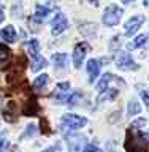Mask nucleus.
I'll use <instances>...</instances> for the list:
<instances>
[{
    "mask_svg": "<svg viewBox=\"0 0 149 152\" xmlns=\"http://www.w3.org/2000/svg\"><path fill=\"white\" fill-rule=\"evenodd\" d=\"M116 79H117V76H114L111 73H105L102 78H100L98 84H97V90L100 94H106L108 90H111L109 89V84H111L113 81H116Z\"/></svg>",
    "mask_w": 149,
    "mask_h": 152,
    "instance_id": "10",
    "label": "nucleus"
},
{
    "mask_svg": "<svg viewBox=\"0 0 149 152\" xmlns=\"http://www.w3.org/2000/svg\"><path fill=\"white\" fill-rule=\"evenodd\" d=\"M49 13H51V7H43V5H37L35 7V18L38 19V21L46 19Z\"/></svg>",
    "mask_w": 149,
    "mask_h": 152,
    "instance_id": "12",
    "label": "nucleus"
},
{
    "mask_svg": "<svg viewBox=\"0 0 149 152\" xmlns=\"http://www.w3.org/2000/svg\"><path fill=\"white\" fill-rule=\"evenodd\" d=\"M60 125L65 127L67 130H78V128L87 125V119L79 114H64L60 117Z\"/></svg>",
    "mask_w": 149,
    "mask_h": 152,
    "instance_id": "3",
    "label": "nucleus"
},
{
    "mask_svg": "<svg viewBox=\"0 0 149 152\" xmlns=\"http://www.w3.org/2000/svg\"><path fill=\"white\" fill-rule=\"evenodd\" d=\"M143 2H145V7H148V8H149V0H143Z\"/></svg>",
    "mask_w": 149,
    "mask_h": 152,
    "instance_id": "26",
    "label": "nucleus"
},
{
    "mask_svg": "<svg viewBox=\"0 0 149 152\" xmlns=\"http://www.w3.org/2000/svg\"><path fill=\"white\" fill-rule=\"evenodd\" d=\"M51 59L57 66H65L67 65V56L64 54V52H56V54H52Z\"/></svg>",
    "mask_w": 149,
    "mask_h": 152,
    "instance_id": "17",
    "label": "nucleus"
},
{
    "mask_svg": "<svg viewBox=\"0 0 149 152\" xmlns=\"http://www.w3.org/2000/svg\"><path fill=\"white\" fill-rule=\"evenodd\" d=\"M149 146V135H143L141 132L135 133L132 128L127 132V140L124 142V147L127 152H146Z\"/></svg>",
    "mask_w": 149,
    "mask_h": 152,
    "instance_id": "1",
    "label": "nucleus"
},
{
    "mask_svg": "<svg viewBox=\"0 0 149 152\" xmlns=\"http://www.w3.org/2000/svg\"><path fill=\"white\" fill-rule=\"evenodd\" d=\"M3 19H5V13H3V7L0 5V24L3 22Z\"/></svg>",
    "mask_w": 149,
    "mask_h": 152,
    "instance_id": "22",
    "label": "nucleus"
},
{
    "mask_svg": "<svg viewBox=\"0 0 149 152\" xmlns=\"http://www.w3.org/2000/svg\"><path fill=\"white\" fill-rule=\"evenodd\" d=\"M26 46H27V51L30 52L33 57L38 56V52H40V43H38L37 38H32V40H29V41L26 43Z\"/></svg>",
    "mask_w": 149,
    "mask_h": 152,
    "instance_id": "14",
    "label": "nucleus"
},
{
    "mask_svg": "<svg viewBox=\"0 0 149 152\" xmlns=\"http://www.w3.org/2000/svg\"><path fill=\"white\" fill-rule=\"evenodd\" d=\"M46 66H48V60L45 59V57H41L40 54H38L37 57H33V64H32L33 71H40L43 68H46Z\"/></svg>",
    "mask_w": 149,
    "mask_h": 152,
    "instance_id": "13",
    "label": "nucleus"
},
{
    "mask_svg": "<svg viewBox=\"0 0 149 152\" xmlns=\"http://www.w3.org/2000/svg\"><path fill=\"white\" fill-rule=\"evenodd\" d=\"M143 22H145V16H143V14L132 16V18L126 22V26H124V28H126V35H127V37L135 35V33L138 32V28L143 26Z\"/></svg>",
    "mask_w": 149,
    "mask_h": 152,
    "instance_id": "6",
    "label": "nucleus"
},
{
    "mask_svg": "<svg viewBox=\"0 0 149 152\" xmlns=\"http://www.w3.org/2000/svg\"><path fill=\"white\" fill-rule=\"evenodd\" d=\"M124 3H132V2H135V0H122Z\"/></svg>",
    "mask_w": 149,
    "mask_h": 152,
    "instance_id": "25",
    "label": "nucleus"
},
{
    "mask_svg": "<svg viewBox=\"0 0 149 152\" xmlns=\"http://www.w3.org/2000/svg\"><path fill=\"white\" fill-rule=\"evenodd\" d=\"M67 27H68V19H67V16L62 13H57L54 16V19L51 21V33L52 35H60L62 32L67 30Z\"/></svg>",
    "mask_w": 149,
    "mask_h": 152,
    "instance_id": "4",
    "label": "nucleus"
},
{
    "mask_svg": "<svg viewBox=\"0 0 149 152\" xmlns=\"http://www.w3.org/2000/svg\"><path fill=\"white\" fill-rule=\"evenodd\" d=\"M56 151H57V147L56 146H51V147H48V149L41 151V152H56Z\"/></svg>",
    "mask_w": 149,
    "mask_h": 152,
    "instance_id": "23",
    "label": "nucleus"
},
{
    "mask_svg": "<svg viewBox=\"0 0 149 152\" xmlns=\"http://www.w3.org/2000/svg\"><path fill=\"white\" fill-rule=\"evenodd\" d=\"M92 2H95V0H92Z\"/></svg>",
    "mask_w": 149,
    "mask_h": 152,
    "instance_id": "27",
    "label": "nucleus"
},
{
    "mask_svg": "<svg viewBox=\"0 0 149 152\" xmlns=\"http://www.w3.org/2000/svg\"><path fill=\"white\" fill-rule=\"evenodd\" d=\"M116 66L122 71H133L138 68V65L135 64V60L132 59V56L128 52H124V54L119 56V59L116 60Z\"/></svg>",
    "mask_w": 149,
    "mask_h": 152,
    "instance_id": "7",
    "label": "nucleus"
},
{
    "mask_svg": "<svg viewBox=\"0 0 149 152\" xmlns=\"http://www.w3.org/2000/svg\"><path fill=\"white\" fill-rule=\"evenodd\" d=\"M83 152H103L100 147H97L95 144H86V147H84V151Z\"/></svg>",
    "mask_w": 149,
    "mask_h": 152,
    "instance_id": "20",
    "label": "nucleus"
},
{
    "mask_svg": "<svg viewBox=\"0 0 149 152\" xmlns=\"http://www.w3.org/2000/svg\"><path fill=\"white\" fill-rule=\"evenodd\" d=\"M122 14H124L122 8L113 3V5H109V7L105 8L103 16H102V22L108 27L117 26V24L121 22V19H122Z\"/></svg>",
    "mask_w": 149,
    "mask_h": 152,
    "instance_id": "2",
    "label": "nucleus"
},
{
    "mask_svg": "<svg viewBox=\"0 0 149 152\" xmlns=\"http://www.w3.org/2000/svg\"><path fill=\"white\" fill-rule=\"evenodd\" d=\"M0 37H2L7 43H14L16 38H18V32H16V28H14L13 26H7L5 28L0 30Z\"/></svg>",
    "mask_w": 149,
    "mask_h": 152,
    "instance_id": "11",
    "label": "nucleus"
},
{
    "mask_svg": "<svg viewBox=\"0 0 149 152\" xmlns=\"http://www.w3.org/2000/svg\"><path fill=\"white\" fill-rule=\"evenodd\" d=\"M48 81H49V76H48V75H40V76H37V78H35V83H33V86H35L37 90H40V89H43V87L46 86Z\"/></svg>",
    "mask_w": 149,
    "mask_h": 152,
    "instance_id": "18",
    "label": "nucleus"
},
{
    "mask_svg": "<svg viewBox=\"0 0 149 152\" xmlns=\"http://www.w3.org/2000/svg\"><path fill=\"white\" fill-rule=\"evenodd\" d=\"M84 136H67V144L70 152H83L84 151Z\"/></svg>",
    "mask_w": 149,
    "mask_h": 152,
    "instance_id": "9",
    "label": "nucleus"
},
{
    "mask_svg": "<svg viewBox=\"0 0 149 152\" xmlns=\"http://www.w3.org/2000/svg\"><path fill=\"white\" fill-rule=\"evenodd\" d=\"M141 90H140V94H141V98H143V102L146 103V106L149 108V94H148V90L145 89V87H140Z\"/></svg>",
    "mask_w": 149,
    "mask_h": 152,
    "instance_id": "21",
    "label": "nucleus"
},
{
    "mask_svg": "<svg viewBox=\"0 0 149 152\" xmlns=\"http://www.w3.org/2000/svg\"><path fill=\"white\" fill-rule=\"evenodd\" d=\"M146 43H148V35H138L135 40H133L130 45H128V48H130V49H137V48L145 46Z\"/></svg>",
    "mask_w": 149,
    "mask_h": 152,
    "instance_id": "16",
    "label": "nucleus"
},
{
    "mask_svg": "<svg viewBox=\"0 0 149 152\" xmlns=\"http://www.w3.org/2000/svg\"><path fill=\"white\" fill-rule=\"evenodd\" d=\"M141 113V104L135 102V100H132V102H128L127 104V114L128 116H138V114Z\"/></svg>",
    "mask_w": 149,
    "mask_h": 152,
    "instance_id": "15",
    "label": "nucleus"
},
{
    "mask_svg": "<svg viewBox=\"0 0 149 152\" xmlns=\"http://www.w3.org/2000/svg\"><path fill=\"white\" fill-rule=\"evenodd\" d=\"M102 64H103V60H98V59H90V60H87L86 70H87L89 83H90V84L95 83V79L98 78V75H100V68H102Z\"/></svg>",
    "mask_w": 149,
    "mask_h": 152,
    "instance_id": "8",
    "label": "nucleus"
},
{
    "mask_svg": "<svg viewBox=\"0 0 149 152\" xmlns=\"http://www.w3.org/2000/svg\"><path fill=\"white\" fill-rule=\"evenodd\" d=\"M10 59V49L7 45H0V64Z\"/></svg>",
    "mask_w": 149,
    "mask_h": 152,
    "instance_id": "19",
    "label": "nucleus"
},
{
    "mask_svg": "<svg viewBox=\"0 0 149 152\" xmlns=\"http://www.w3.org/2000/svg\"><path fill=\"white\" fill-rule=\"evenodd\" d=\"M3 147H5V140H3L2 136H0V152L3 151Z\"/></svg>",
    "mask_w": 149,
    "mask_h": 152,
    "instance_id": "24",
    "label": "nucleus"
},
{
    "mask_svg": "<svg viewBox=\"0 0 149 152\" xmlns=\"http://www.w3.org/2000/svg\"><path fill=\"white\" fill-rule=\"evenodd\" d=\"M89 49H90V46L86 41H81V43H78V45L75 46V49H73V64H75V68H79V66L83 65L86 52H87Z\"/></svg>",
    "mask_w": 149,
    "mask_h": 152,
    "instance_id": "5",
    "label": "nucleus"
}]
</instances>
